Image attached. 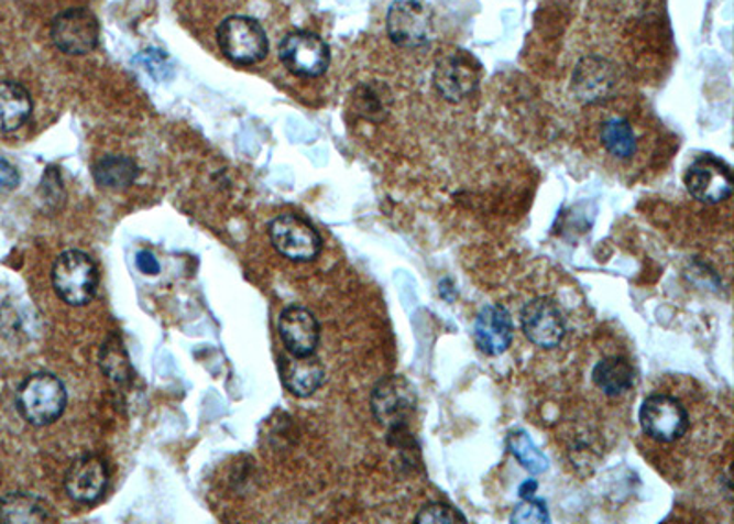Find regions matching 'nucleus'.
Returning a JSON list of instances; mask_svg holds the SVG:
<instances>
[{"label":"nucleus","mask_w":734,"mask_h":524,"mask_svg":"<svg viewBox=\"0 0 734 524\" xmlns=\"http://www.w3.org/2000/svg\"><path fill=\"white\" fill-rule=\"evenodd\" d=\"M371 411L387 430L408 429L417 411V392L403 375H390L376 383L371 394Z\"/></svg>","instance_id":"nucleus-3"},{"label":"nucleus","mask_w":734,"mask_h":524,"mask_svg":"<svg viewBox=\"0 0 734 524\" xmlns=\"http://www.w3.org/2000/svg\"><path fill=\"white\" fill-rule=\"evenodd\" d=\"M536 488H538V482H536V480H525L524 484H522V488H519L518 495H535Z\"/></svg>","instance_id":"nucleus-30"},{"label":"nucleus","mask_w":734,"mask_h":524,"mask_svg":"<svg viewBox=\"0 0 734 524\" xmlns=\"http://www.w3.org/2000/svg\"><path fill=\"white\" fill-rule=\"evenodd\" d=\"M272 245L293 262H310L321 251L320 234L315 227L294 214L277 216L269 227Z\"/></svg>","instance_id":"nucleus-7"},{"label":"nucleus","mask_w":734,"mask_h":524,"mask_svg":"<svg viewBox=\"0 0 734 524\" xmlns=\"http://www.w3.org/2000/svg\"><path fill=\"white\" fill-rule=\"evenodd\" d=\"M34 103L29 90L13 81L0 84V133H12L29 122Z\"/></svg>","instance_id":"nucleus-19"},{"label":"nucleus","mask_w":734,"mask_h":524,"mask_svg":"<svg viewBox=\"0 0 734 524\" xmlns=\"http://www.w3.org/2000/svg\"><path fill=\"white\" fill-rule=\"evenodd\" d=\"M95 181L107 190H123L139 177V166L128 156L109 155L96 162Z\"/></svg>","instance_id":"nucleus-22"},{"label":"nucleus","mask_w":734,"mask_h":524,"mask_svg":"<svg viewBox=\"0 0 734 524\" xmlns=\"http://www.w3.org/2000/svg\"><path fill=\"white\" fill-rule=\"evenodd\" d=\"M525 337L544 350H552L562 342L566 334L560 307L549 298H535L530 301L519 317Z\"/></svg>","instance_id":"nucleus-12"},{"label":"nucleus","mask_w":734,"mask_h":524,"mask_svg":"<svg viewBox=\"0 0 734 524\" xmlns=\"http://www.w3.org/2000/svg\"><path fill=\"white\" fill-rule=\"evenodd\" d=\"M593 383L596 389L610 397L623 396L634 386V367L628 359L604 358L593 369Z\"/></svg>","instance_id":"nucleus-21"},{"label":"nucleus","mask_w":734,"mask_h":524,"mask_svg":"<svg viewBox=\"0 0 734 524\" xmlns=\"http://www.w3.org/2000/svg\"><path fill=\"white\" fill-rule=\"evenodd\" d=\"M277 363H280V375H282L283 385L294 396H313L324 385L326 370L313 353L304 356V358L287 353V356H282Z\"/></svg>","instance_id":"nucleus-16"},{"label":"nucleus","mask_w":734,"mask_h":524,"mask_svg":"<svg viewBox=\"0 0 734 524\" xmlns=\"http://www.w3.org/2000/svg\"><path fill=\"white\" fill-rule=\"evenodd\" d=\"M481 74L483 68L474 56L467 52H452L437 62L434 87L445 100L459 103L474 95L480 87Z\"/></svg>","instance_id":"nucleus-5"},{"label":"nucleus","mask_w":734,"mask_h":524,"mask_svg":"<svg viewBox=\"0 0 734 524\" xmlns=\"http://www.w3.org/2000/svg\"><path fill=\"white\" fill-rule=\"evenodd\" d=\"M599 139H601L604 151L615 161H629L637 155V150H639V139H637L635 128L624 117L606 118L602 122Z\"/></svg>","instance_id":"nucleus-20"},{"label":"nucleus","mask_w":734,"mask_h":524,"mask_svg":"<svg viewBox=\"0 0 734 524\" xmlns=\"http://www.w3.org/2000/svg\"><path fill=\"white\" fill-rule=\"evenodd\" d=\"M519 499L522 501L514 506L511 523H549V510H547L546 502L541 501V499H536L535 495L519 496Z\"/></svg>","instance_id":"nucleus-25"},{"label":"nucleus","mask_w":734,"mask_h":524,"mask_svg":"<svg viewBox=\"0 0 734 524\" xmlns=\"http://www.w3.org/2000/svg\"><path fill=\"white\" fill-rule=\"evenodd\" d=\"M100 364L107 378L114 383H125L131 378V372H133L131 363H129L128 352L123 348L122 340L118 337L107 339L106 345L101 348Z\"/></svg>","instance_id":"nucleus-24"},{"label":"nucleus","mask_w":734,"mask_h":524,"mask_svg":"<svg viewBox=\"0 0 734 524\" xmlns=\"http://www.w3.org/2000/svg\"><path fill=\"white\" fill-rule=\"evenodd\" d=\"M98 282L95 260L78 249L63 252L52 268L54 290L68 306H85L95 301Z\"/></svg>","instance_id":"nucleus-1"},{"label":"nucleus","mask_w":734,"mask_h":524,"mask_svg":"<svg viewBox=\"0 0 734 524\" xmlns=\"http://www.w3.org/2000/svg\"><path fill=\"white\" fill-rule=\"evenodd\" d=\"M109 484L107 463L96 455L79 457L70 466L65 479V490L73 501L79 504H92L100 501Z\"/></svg>","instance_id":"nucleus-13"},{"label":"nucleus","mask_w":734,"mask_h":524,"mask_svg":"<svg viewBox=\"0 0 734 524\" xmlns=\"http://www.w3.org/2000/svg\"><path fill=\"white\" fill-rule=\"evenodd\" d=\"M613 70L601 57H584L573 74V89L584 101L601 100L612 90Z\"/></svg>","instance_id":"nucleus-17"},{"label":"nucleus","mask_w":734,"mask_h":524,"mask_svg":"<svg viewBox=\"0 0 734 524\" xmlns=\"http://www.w3.org/2000/svg\"><path fill=\"white\" fill-rule=\"evenodd\" d=\"M415 523L417 524H467L469 521L463 517V513L458 512L456 507L448 506L445 502H431V504H426L417 517H415Z\"/></svg>","instance_id":"nucleus-26"},{"label":"nucleus","mask_w":734,"mask_h":524,"mask_svg":"<svg viewBox=\"0 0 734 524\" xmlns=\"http://www.w3.org/2000/svg\"><path fill=\"white\" fill-rule=\"evenodd\" d=\"M640 427L646 435L657 441L679 440L689 430L687 408L667 394H651L646 397L639 411Z\"/></svg>","instance_id":"nucleus-6"},{"label":"nucleus","mask_w":734,"mask_h":524,"mask_svg":"<svg viewBox=\"0 0 734 524\" xmlns=\"http://www.w3.org/2000/svg\"><path fill=\"white\" fill-rule=\"evenodd\" d=\"M52 510L45 499L30 493H10L0 499V524L48 523Z\"/></svg>","instance_id":"nucleus-18"},{"label":"nucleus","mask_w":734,"mask_h":524,"mask_svg":"<svg viewBox=\"0 0 734 524\" xmlns=\"http://www.w3.org/2000/svg\"><path fill=\"white\" fill-rule=\"evenodd\" d=\"M52 41L63 54L84 56L98 46L100 23L89 10L70 8L54 19Z\"/></svg>","instance_id":"nucleus-8"},{"label":"nucleus","mask_w":734,"mask_h":524,"mask_svg":"<svg viewBox=\"0 0 734 524\" xmlns=\"http://www.w3.org/2000/svg\"><path fill=\"white\" fill-rule=\"evenodd\" d=\"M19 181H21V175H19L18 167L10 164L7 159H0V194L15 190Z\"/></svg>","instance_id":"nucleus-28"},{"label":"nucleus","mask_w":734,"mask_h":524,"mask_svg":"<svg viewBox=\"0 0 734 524\" xmlns=\"http://www.w3.org/2000/svg\"><path fill=\"white\" fill-rule=\"evenodd\" d=\"M508 451L513 452L514 458L533 474L546 473L549 469V460L546 455L535 446V441L524 429H516L508 435Z\"/></svg>","instance_id":"nucleus-23"},{"label":"nucleus","mask_w":734,"mask_h":524,"mask_svg":"<svg viewBox=\"0 0 734 524\" xmlns=\"http://www.w3.org/2000/svg\"><path fill=\"white\" fill-rule=\"evenodd\" d=\"M280 335L288 353L304 358L315 353L320 342V326L315 315L305 307L291 306L282 313L280 323Z\"/></svg>","instance_id":"nucleus-14"},{"label":"nucleus","mask_w":734,"mask_h":524,"mask_svg":"<svg viewBox=\"0 0 734 524\" xmlns=\"http://www.w3.org/2000/svg\"><path fill=\"white\" fill-rule=\"evenodd\" d=\"M684 186L695 201L717 205L733 194V172L714 156H701L684 175Z\"/></svg>","instance_id":"nucleus-11"},{"label":"nucleus","mask_w":734,"mask_h":524,"mask_svg":"<svg viewBox=\"0 0 734 524\" xmlns=\"http://www.w3.org/2000/svg\"><path fill=\"white\" fill-rule=\"evenodd\" d=\"M475 345L481 352L497 358L507 352L514 339L513 318L503 306H486L474 323Z\"/></svg>","instance_id":"nucleus-15"},{"label":"nucleus","mask_w":734,"mask_h":524,"mask_svg":"<svg viewBox=\"0 0 734 524\" xmlns=\"http://www.w3.org/2000/svg\"><path fill=\"white\" fill-rule=\"evenodd\" d=\"M386 29L390 40L401 48H420L430 43L434 21L417 0H397L387 12Z\"/></svg>","instance_id":"nucleus-10"},{"label":"nucleus","mask_w":734,"mask_h":524,"mask_svg":"<svg viewBox=\"0 0 734 524\" xmlns=\"http://www.w3.org/2000/svg\"><path fill=\"white\" fill-rule=\"evenodd\" d=\"M140 65L147 68V73L155 79H164L169 76V57L158 51H145L139 56Z\"/></svg>","instance_id":"nucleus-27"},{"label":"nucleus","mask_w":734,"mask_h":524,"mask_svg":"<svg viewBox=\"0 0 734 524\" xmlns=\"http://www.w3.org/2000/svg\"><path fill=\"white\" fill-rule=\"evenodd\" d=\"M217 43L222 54L233 63H252L265 59L269 54V37L255 19L233 15L219 24Z\"/></svg>","instance_id":"nucleus-4"},{"label":"nucleus","mask_w":734,"mask_h":524,"mask_svg":"<svg viewBox=\"0 0 734 524\" xmlns=\"http://www.w3.org/2000/svg\"><path fill=\"white\" fill-rule=\"evenodd\" d=\"M280 59L288 73L305 78H316L329 68L331 52L321 37L299 30L283 37Z\"/></svg>","instance_id":"nucleus-9"},{"label":"nucleus","mask_w":734,"mask_h":524,"mask_svg":"<svg viewBox=\"0 0 734 524\" xmlns=\"http://www.w3.org/2000/svg\"><path fill=\"white\" fill-rule=\"evenodd\" d=\"M136 265L147 276H155V274L161 273V263L156 260L155 254L150 251H140L136 254Z\"/></svg>","instance_id":"nucleus-29"},{"label":"nucleus","mask_w":734,"mask_h":524,"mask_svg":"<svg viewBox=\"0 0 734 524\" xmlns=\"http://www.w3.org/2000/svg\"><path fill=\"white\" fill-rule=\"evenodd\" d=\"M67 391L54 374L30 375L18 392V408L29 424L35 427L51 425L62 418L67 407Z\"/></svg>","instance_id":"nucleus-2"}]
</instances>
